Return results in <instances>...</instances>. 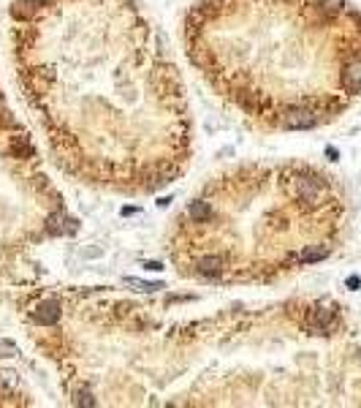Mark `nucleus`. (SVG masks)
<instances>
[{
  "label": "nucleus",
  "instance_id": "f257e3e1",
  "mask_svg": "<svg viewBox=\"0 0 361 408\" xmlns=\"http://www.w3.org/2000/svg\"><path fill=\"white\" fill-rule=\"evenodd\" d=\"M212 215V204L206 199H196L188 204V210H185V218H188V223H204L209 221Z\"/></svg>",
  "mask_w": 361,
  "mask_h": 408
},
{
  "label": "nucleus",
  "instance_id": "f03ea898",
  "mask_svg": "<svg viewBox=\"0 0 361 408\" xmlns=\"http://www.w3.org/2000/svg\"><path fill=\"white\" fill-rule=\"evenodd\" d=\"M35 321L38 324H55L57 318H60V308H57V302H52V299H47V302H38L33 310Z\"/></svg>",
  "mask_w": 361,
  "mask_h": 408
},
{
  "label": "nucleus",
  "instance_id": "7ed1b4c3",
  "mask_svg": "<svg viewBox=\"0 0 361 408\" xmlns=\"http://www.w3.org/2000/svg\"><path fill=\"white\" fill-rule=\"evenodd\" d=\"M47 231H49V234H71V231H76V223L71 221L68 215L55 212L47 221Z\"/></svg>",
  "mask_w": 361,
  "mask_h": 408
},
{
  "label": "nucleus",
  "instance_id": "20e7f679",
  "mask_svg": "<svg viewBox=\"0 0 361 408\" xmlns=\"http://www.w3.org/2000/svg\"><path fill=\"white\" fill-rule=\"evenodd\" d=\"M125 286H133L136 291H157V289H163V283H147V280H139V277H125Z\"/></svg>",
  "mask_w": 361,
  "mask_h": 408
}]
</instances>
